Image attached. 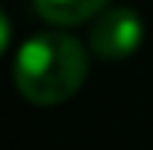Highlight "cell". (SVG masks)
Here are the masks:
<instances>
[{
    "label": "cell",
    "mask_w": 153,
    "mask_h": 150,
    "mask_svg": "<svg viewBox=\"0 0 153 150\" xmlns=\"http://www.w3.org/2000/svg\"><path fill=\"white\" fill-rule=\"evenodd\" d=\"M109 0H34V10L50 25H78L100 16Z\"/></svg>",
    "instance_id": "3957f363"
},
{
    "label": "cell",
    "mask_w": 153,
    "mask_h": 150,
    "mask_svg": "<svg viewBox=\"0 0 153 150\" xmlns=\"http://www.w3.org/2000/svg\"><path fill=\"white\" fill-rule=\"evenodd\" d=\"M144 41V19L128 6H116L91 25V50L100 59H125Z\"/></svg>",
    "instance_id": "7a4b0ae2"
},
{
    "label": "cell",
    "mask_w": 153,
    "mask_h": 150,
    "mask_svg": "<svg viewBox=\"0 0 153 150\" xmlns=\"http://www.w3.org/2000/svg\"><path fill=\"white\" fill-rule=\"evenodd\" d=\"M13 78L16 91L34 106L66 103L88 78V53L72 35L41 31L19 47Z\"/></svg>",
    "instance_id": "6da1fadb"
}]
</instances>
